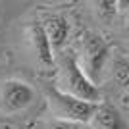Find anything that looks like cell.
<instances>
[{
  "instance_id": "6da1fadb",
  "label": "cell",
  "mask_w": 129,
  "mask_h": 129,
  "mask_svg": "<svg viewBox=\"0 0 129 129\" xmlns=\"http://www.w3.org/2000/svg\"><path fill=\"white\" fill-rule=\"evenodd\" d=\"M62 92L75 96L79 100L91 104H102V94L98 91V87L89 79L83 68H81L79 60L73 54H66L58 62V85Z\"/></svg>"
},
{
  "instance_id": "7a4b0ae2",
  "label": "cell",
  "mask_w": 129,
  "mask_h": 129,
  "mask_svg": "<svg viewBox=\"0 0 129 129\" xmlns=\"http://www.w3.org/2000/svg\"><path fill=\"white\" fill-rule=\"evenodd\" d=\"M79 46H81V60H79L81 68L92 83H96L102 77V71L106 70L108 62H110L108 43L98 33L85 31L79 37Z\"/></svg>"
},
{
  "instance_id": "3957f363",
  "label": "cell",
  "mask_w": 129,
  "mask_h": 129,
  "mask_svg": "<svg viewBox=\"0 0 129 129\" xmlns=\"http://www.w3.org/2000/svg\"><path fill=\"white\" fill-rule=\"evenodd\" d=\"M46 98H48L52 118L70 119V121H77V123H91L92 116L96 114L98 108V104H91L75 96H70L56 87L46 89Z\"/></svg>"
},
{
  "instance_id": "277c9868",
  "label": "cell",
  "mask_w": 129,
  "mask_h": 129,
  "mask_svg": "<svg viewBox=\"0 0 129 129\" xmlns=\"http://www.w3.org/2000/svg\"><path fill=\"white\" fill-rule=\"evenodd\" d=\"M35 102V89L27 81L6 79L0 83V112L6 116H16L25 112Z\"/></svg>"
},
{
  "instance_id": "5b68a950",
  "label": "cell",
  "mask_w": 129,
  "mask_h": 129,
  "mask_svg": "<svg viewBox=\"0 0 129 129\" xmlns=\"http://www.w3.org/2000/svg\"><path fill=\"white\" fill-rule=\"evenodd\" d=\"M25 37H27L29 50H31L33 58L37 60V64H41L43 68H50L54 62V48L48 41V35L44 31L43 23L33 21L31 25H27Z\"/></svg>"
},
{
  "instance_id": "8992f818",
  "label": "cell",
  "mask_w": 129,
  "mask_h": 129,
  "mask_svg": "<svg viewBox=\"0 0 129 129\" xmlns=\"http://www.w3.org/2000/svg\"><path fill=\"white\" fill-rule=\"evenodd\" d=\"M91 129H129V123L114 104H98L96 114L91 119Z\"/></svg>"
},
{
  "instance_id": "52a82bcc",
  "label": "cell",
  "mask_w": 129,
  "mask_h": 129,
  "mask_svg": "<svg viewBox=\"0 0 129 129\" xmlns=\"http://www.w3.org/2000/svg\"><path fill=\"white\" fill-rule=\"evenodd\" d=\"M43 27L46 31V35H48V41L52 44V48L60 50L66 44L68 37H70V23H68V19L64 16L54 14V16H48L43 21Z\"/></svg>"
},
{
  "instance_id": "ba28073f",
  "label": "cell",
  "mask_w": 129,
  "mask_h": 129,
  "mask_svg": "<svg viewBox=\"0 0 129 129\" xmlns=\"http://www.w3.org/2000/svg\"><path fill=\"white\" fill-rule=\"evenodd\" d=\"M110 73L116 79V83L125 89H129V60L125 58H114L110 66Z\"/></svg>"
},
{
  "instance_id": "9c48e42d",
  "label": "cell",
  "mask_w": 129,
  "mask_h": 129,
  "mask_svg": "<svg viewBox=\"0 0 129 129\" xmlns=\"http://www.w3.org/2000/svg\"><path fill=\"white\" fill-rule=\"evenodd\" d=\"M94 14L98 19L104 21H112L116 12H118V2H94Z\"/></svg>"
},
{
  "instance_id": "30bf717a",
  "label": "cell",
  "mask_w": 129,
  "mask_h": 129,
  "mask_svg": "<svg viewBox=\"0 0 129 129\" xmlns=\"http://www.w3.org/2000/svg\"><path fill=\"white\" fill-rule=\"evenodd\" d=\"M44 129H85V123H77V121H70V119L52 118V119L46 121Z\"/></svg>"
},
{
  "instance_id": "8fae6325",
  "label": "cell",
  "mask_w": 129,
  "mask_h": 129,
  "mask_svg": "<svg viewBox=\"0 0 129 129\" xmlns=\"http://www.w3.org/2000/svg\"><path fill=\"white\" fill-rule=\"evenodd\" d=\"M125 31H127V35H129V17H127V21H125Z\"/></svg>"
},
{
  "instance_id": "7c38bea8",
  "label": "cell",
  "mask_w": 129,
  "mask_h": 129,
  "mask_svg": "<svg viewBox=\"0 0 129 129\" xmlns=\"http://www.w3.org/2000/svg\"><path fill=\"white\" fill-rule=\"evenodd\" d=\"M0 129H12V127H0Z\"/></svg>"
}]
</instances>
